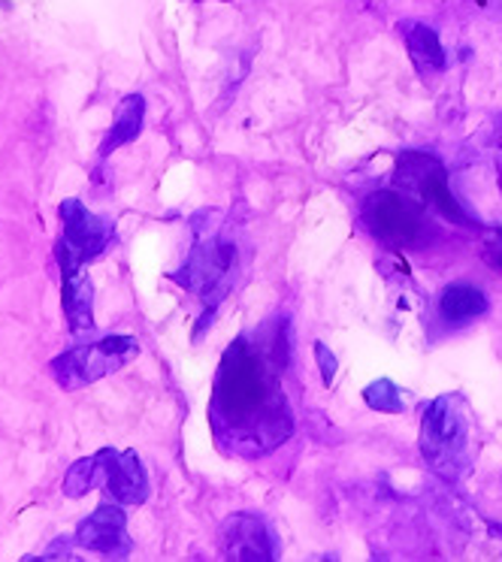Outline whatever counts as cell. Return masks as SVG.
<instances>
[{
  "instance_id": "obj_1",
  "label": "cell",
  "mask_w": 502,
  "mask_h": 562,
  "mask_svg": "<svg viewBox=\"0 0 502 562\" xmlns=\"http://www.w3.org/2000/svg\"><path fill=\"white\" fill-rule=\"evenodd\" d=\"M276 336L272 348L239 336L221 357L209 424L221 451L236 457H264L288 441L294 429V417L285 400L279 372L285 369Z\"/></svg>"
},
{
  "instance_id": "obj_2",
  "label": "cell",
  "mask_w": 502,
  "mask_h": 562,
  "mask_svg": "<svg viewBox=\"0 0 502 562\" xmlns=\"http://www.w3.org/2000/svg\"><path fill=\"white\" fill-rule=\"evenodd\" d=\"M233 272H236V245L224 233L215 218V212L197 215L194 218V243L185 257V263L170 279L191 294L203 296L209 308H219V303L231 291Z\"/></svg>"
},
{
  "instance_id": "obj_3",
  "label": "cell",
  "mask_w": 502,
  "mask_h": 562,
  "mask_svg": "<svg viewBox=\"0 0 502 562\" xmlns=\"http://www.w3.org/2000/svg\"><path fill=\"white\" fill-rule=\"evenodd\" d=\"M421 457L445 481H460L472 469V424L460 393H445L421 417Z\"/></svg>"
},
{
  "instance_id": "obj_4",
  "label": "cell",
  "mask_w": 502,
  "mask_h": 562,
  "mask_svg": "<svg viewBox=\"0 0 502 562\" xmlns=\"http://www.w3.org/2000/svg\"><path fill=\"white\" fill-rule=\"evenodd\" d=\"M98 484L122 505H143L148 499V475L136 451L100 448L98 453L76 460L64 475L62 490L67 499H82Z\"/></svg>"
},
{
  "instance_id": "obj_5",
  "label": "cell",
  "mask_w": 502,
  "mask_h": 562,
  "mask_svg": "<svg viewBox=\"0 0 502 562\" xmlns=\"http://www.w3.org/2000/svg\"><path fill=\"white\" fill-rule=\"evenodd\" d=\"M360 224L372 239L388 248H421L436 233L430 221V206L405 191H376L360 206Z\"/></svg>"
},
{
  "instance_id": "obj_6",
  "label": "cell",
  "mask_w": 502,
  "mask_h": 562,
  "mask_svg": "<svg viewBox=\"0 0 502 562\" xmlns=\"http://www.w3.org/2000/svg\"><path fill=\"white\" fill-rule=\"evenodd\" d=\"M136 355H140V342L134 336H103V339L76 345L55 357L52 379L58 381L64 391H79L127 367Z\"/></svg>"
},
{
  "instance_id": "obj_7",
  "label": "cell",
  "mask_w": 502,
  "mask_h": 562,
  "mask_svg": "<svg viewBox=\"0 0 502 562\" xmlns=\"http://www.w3.org/2000/svg\"><path fill=\"white\" fill-rule=\"evenodd\" d=\"M393 184L421 200L424 206L436 209L442 218L454 221L460 227H469V215L464 206L457 203V196L451 194L448 184V170L436 155L430 151H417V148H405L403 155L397 158V170H393Z\"/></svg>"
},
{
  "instance_id": "obj_8",
  "label": "cell",
  "mask_w": 502,
  "mask_h": 562,
  "mask_svg": "<svg viewBox=\"0 0 502 562\" xmlns=\"http://www.w3.org/2000/svg\"><path fill=\"white\" fill-rule=\"evenodd\" d=\"M58 215H62V236H58V245H55L58 267H86L88 260L103 255L115 239L112 221L103 218V215H94L76 196L64 200L58 206Z\"/></svg>"
},
{
  "instance_id": "obj_9",
  "label": "cell",
  "mask_w": 502,
  "mask_h": 562,
  "mask_svg": "<svg viewBox=\"0 0 502 562\" xmlns=\"http://www.w3.org/2000/svg\"><path fill=\"white\" fill-rule=\"evenodd\" d=\"M219 548L224 560L233 562H270L279 553V541L267 520L258 514H231L219 532Z\"/></svg>"
},
{
  "instance_id": "obj_10",
  "label": "cell",
  "mask_w": 502,
  "mask_h": 562,
  "mask_svg": "<svg viewBox=\"0 0 502 562\" xmlns=\"http://www.w3.org/2000/svg\"><path fill=\"white\" fill-rule=\"evenodd\" d=\"M119 505H122V502H119ZM119 505L100 502L98 508L88 514L82 524L76 526V544L91 550V553L112 557V560L131 557L134 541L127 536V514H124Z\"/></svg>"
},
{
  "instance_id": "obj_11",
  "label": "cell",
  "mask_w": 502,
  "mask_h": 562,
  "mask_svg": "<svg viewBox=\"0 0 502 562\" xmlns=\"http://www.w3.org/2000/svg\"><path fill=\"white\" fill-rule=\"evenodd\" d=\"M58 269H62V306L67 327L74 336H86L94 330V284L82 267Z\"/></svg>"
},
{
  "instance_id": "obj_12",
  "label": "cell",
  "mask_w": 502,
  "mask_h": 562,
  "mask_svg": "<svg viewBox=\"0 0 502 562\" xmlns=\"http://www.w3.org/2000/svg\"><path fill=\"white\" fill-rule=\"evenodd\" d=\"M400 34H403L405 49H409V58H412V64L417 67V74H445L448 55H445V46H442L439 34H436L433 27L424 25V22H415V19H405V22H400Z\"/></svg>"
},
{
  "instance_id": "obj_13",
  "label": "cell",
  "mask_w": 502,
  "mask_h": 562,
  "mask_svg": "<svg viewBox=\"0 0 502 562\" xmlns=\"http://www.w3.org/2000/svg\"><path fill=\"white\" fill-rule=\"evenodd\" d=\"M143 122H146V100H143V94H127L115 110V122H112L110 134L103 136L100 158H110L115 148L134 143L136 136L143 134Z\"/></svg>"
},
{
  "instance_id": "obj_14",
  "label": "cell",
  "mask_w": 502,
  "mask_h": 562,
  "mask_svg": "<svg viewBox=\"0 0 502 562\" xmlns=\"http://www.w3.org/2000/svg\"><path fill=\"white\" fill-rule=\"evenodd\" d=\"M439 312L442 318L451 321V324H466V321H476L488 312V296H484V291H478L476 284L457 281V284H448L442 291Z\"/></svg>"
},
{
  "instance_id": "obj_15",
  "label": "cell",
  "mask_w": 502,
  "mask_h": 562,
  "mask_svg": "<svg viewBox=\"0 0 502 562\" xmlns=\"http://www.w3.org/2000/svg\"><path fill=\"white\" fill-rule=\"evenodd\" d=\"M364 403H367L372 412H384V415H400L405 408L403 391H400L391 379L372 381L367 391H364Z\"/></svg>"
},
{
  "instance_id": "obj_16",
  "label": "cell",
  "mask_w": 502,
  "mask_h": 562,
  "mask_svg": "<svg viewBox=\"0 0 502 562\" xmlns=\"http://www.w3.org/2000/svg\"><path fill=\"white\" fill-rule=\"evenodd\" d=\"M481 255L490 267L502 272V227H488L481 231Z\"/></svg>"
},
{
  "instance_id": "obj_17",
  "label": "cell",
  "mask_w": 502,
  "mask_h": 562,
  "mask_svg": "<svg viewBox=\"0 0 502 562\" xmlns=\"http://www.w3.org/2000/svg\"><path fill=\"white\" fill-rule=\"evenodd\" d=\"M315 355H319V367H321V381L331 387L333 379H336V357L333 351H327V345L315 342Z\"/></svg>"
}]
</instances>
